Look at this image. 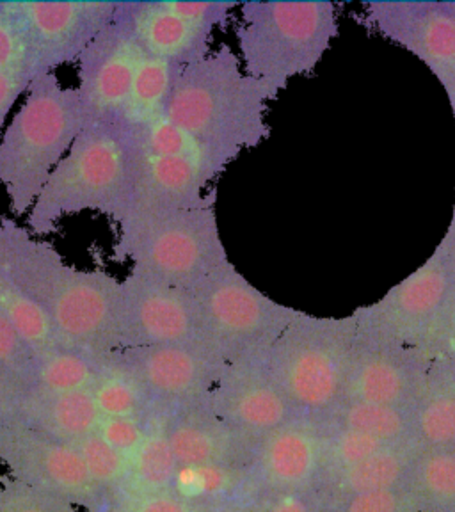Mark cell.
<instances>
[{
	"label": "cell",
	"mask_w": 455,
	"mask_h": 512,
	"mask_svg": "<svg viewBox=\"0 0 455 512\" xmlns=\"http://www.w3.org/2000/svg\"><path fill=\"white\" fill-rule=\"evenodd\" d=\"M429 512H455V448H422L409 479Z\"/></svg>",
	"instance_id": "cell-33"
},
{
	"label": "cell",
	"mask_w": 455,
	"mask_h": 512,
	"mask_svg": "<svg viewBox=\"0 0 455 512\" xmlns=\"http://www.w3.org/2000/svg\"><path fill=\"white\" fill-rule=\"evenodd\" d=\"M324 507L326 512H429L409 482L399 488L354 496L338 504H324Z\"/></svg>",
	"instance_id": "cell-38"
},
{
	"label": "cell",
	"mask_w": 455,
	"mask_h": 512,
	"mask_svg": "<svg viewBox=\"0 0 455 512\" xmlns=\"http://www.w3.org/2000/svg\"><path fill=\"white\" fill-rule=\"evenodd\" d=\"M251 512H326V507L315 491H304L272 496L251 505Z\"/></svg>",
	"instance_id": "cell-43"
},
{
	"label": "cell",
	"mask_w": 455,
	"mask_h": 512,
	"mask_svg": "<svg viewBox=\"0 0 455 512\" xmlns=\"http://www.w3.org/2000/svg\"><path fill=\"white\" fill-rule=\"evenodd\" d=\"M176 70L178 68L175 64L144 54L127 102L114 125L123 132H136L162 118L166 112Z\"/></svg>",
	"instance_id": "cell-28"
},
{
	"label": "cell",
	"mask_w": 455,
	"mask_h": 512,
	"mask_svg": "<svg viewBox=\"0 0 455 512\" xmlns=\"http://www.w3.org/2000/svg\"><path fill=\"white\" fill-rule=\"evenodd\" d=\"M443 251H447L448 255L452 256L455 260V207L450 217V223H448L447 232L443 235V239L438 244Z\"/></svg>",
	"instance_id": "cell-44"
},
{
	"label": "cell",
	"mask_w": 455,
	"mask_h": 512,
	"mask_svg": "<svg viewBox=\"0 0 455 512\" xmlns=\"http://www.w3.org/2000/svg\"><path fill=\"white\" fill-rule=\"evenodd\" d=\"M134 153L114 123L89 121L57 164L27 214V230L40 237L84 212L120 221L132 205Z\"/></svg>",
	"instance_id": "cell-5"
},
{
	"label": "cell",
	"mask_w": 455,
	"mask_h": 512,
	"mask_svg": "<svg viewBox=\"0 0 455 512\" xmlns=\"http://www.w3.org/2000/svg\"><path fill=\"white\" fill-rule=\"evenodd\" d=\"M0 315L22 336L34 356L64 349L45 312L0 269Z\"/></svg>",
	"instance_id": "cell-29"
},
{
	"label": "cell",
	"mask_w": 455,
	"mask_h": 512,
	"mask_svg": "<svg viewBox=\"0 0 455 512\" xmlns=\"http://www.w3.org/2000/svg\"><path fill=\"white\" fill-rule=\"evenodd\" d=\"M32 75L29 68H16L9 72H0V137L8 125V118L18 104V100L31 86Z\"/></svg>",
	"instance_id": "cell-42"
},
{
	"label": "cell",
	"mask_w": 455,
	"mask_h": 512,
	"mask_svg": "<svg viewBox=\"0 0 455 512\" xmlns=\"http://www.w3.org/2000/svg\"><path fill=\"white\" fill-rule=\"evenodd\" d=\"M34 352L0 315V411L29 392Z\"/></svg>",
	"instance_id": "cell-35"
},
{
	"label": "cell",
	"mask_w": 455,
	"mask_h": 512,
	"mask_svg": "<svg viewBox=\"0 0 455 512\" xmlns=\"http://www.w3.org/2000/svg\"><path fill=\"white\" fill-rule=\"evenodd\" d=\"M27 68V45L22 27L8 0H0V72Z\"/></svg>",
	"instance_id": "cell-40"
},
{
	"label": "cell",
	"mask_w": 455,
	"mask_h": 512,
	"mask_svg": "<svg viewBox=\"0 0 455 512\" xmlns=\"http://www.w3.org/2000/svg\"><path fill=\"white\" fill-rule=\"evenodd\" d=\"M192 342L205 340L191 292L128 272L121 280L120 349Z\"/></svg>",
	"instance_id": "cell-14"
},
{
	"label": "cell",
	"mask_w": 455,
	"mask_h": 512,
	"mask_svg": "<svg viewBox=\"0 0 455 512\" xmlns=\"http://www.w3.org/2000/svg\"><path fill=\"white\" fill-rule=\"evenodd\" d=\"M130 141V139H128ZM132 208L182 207L200 201L219 175L191 160L157 157L134 144Z\"/></svg>",
	"instance_id": "cell-21"
},
{
	"label": "cell",
	"mask_w": 455,
	"mask_h": 512,
	"mask_svg": "<svg viewBox=\"0 0 455 512\" xmlns=\"http://www.w3.org/2000/svg\"><path fill=\"white\" fill-rule=\"evenodd\" d=\"M189 292L205 344L226 365L262 358L299 313L256 288L232 260L207 274Z\"/></svg>",
	"instance_id": "cell-8"
},
{
	"label": "cell",
	"mask_w": 455,
	"mask_h": 512,
	"mask_svg": "<svg viewBox=\"0 0 455 512\" xmlns=\"http://www.w3.org/2000/svg\"><path fill=\"white\" fill-rule=\"evenodd\" d=\"M278 96L244 72L232 47L221 45L176 70L164 118L230 166L269 137V107Z\"/></svg>",
	"instance_id": "cell-2"
},
{
	"label": "cell",
	"mask_w": 455,
	"mask_h": 512,
	"mask_svg": "<svg viewBox=\"0 0 455 512\" xmlns=\"http://www.w3.org/2000/svg\"><path fill=\"white\" fill-rule=\"evenodd\" d=\"M438 356L455 358V313L454 317H452V322H450V328H448L447 336H445L440 352H438ZM438 356H436V358H438ZM432 360H434V358H432Z\"/></svg>",
	"instance_id": "cell-45"
},
{
	"label": "cell",
	"mask_w": 455,
	"mask_h": 512,
	"mask_svg": "<svg viewBox=\"0 0 455 512\" xmlns=\"http://www.w3.org/2000/svg\"><path fill=\"white\" fill-rule=\"evenodd\" d=\"M429 365L422 352L356 326L342 400L413 408Z\"/></svg>",
	"instance_id": "cell-15"
},
{
	"label": "cell",
	"mask_w": 455,
	"mask_h": 512,
	"mask_svg": "<svg viewBox=\"0 0 455 512\" xmlns=\"http://www.w3.org/2000/svg\"><path fill=\"white\" fill-rule=\"evenodd\" d=\"M98 512H200L192 505L185 504L178 496L168 493L159 495L137 496V498H121L112 504L105 505Z\"/></svg>",
	"instance_id": "cell-41"
},
{
	"label": "cell",
	"mask_w": 455,
	"mask_h": 512,
	"mask_svg": "<svg viewBox=\"0 0 455 512\" xmlns=\"http://www.w3.org/2000/svg\"><path fill=\"white\" fill-rule=\"evenodd\" d=\"M448 4H450V9H452V15H454L455 18V2H448Z\"/></svg>",
	"instance_id": "cell-47"
},
{
	"label": "cell",
	"mask_w": 455,
	"mask_h": 512,
	"mask_svg": "<svg viewBox=\"0 0 455 512\" xmlns=\"http://www.w3.org/2000/svg\"><path fill=\"white\" fill-rule=\"evenodd\" d=\"M0 269L45 312L64 349L105 358L120 349L121 280L66 264L27 226L0 217Z\"/></svg>",
	"instance_id": "cell-1"
},
{
	"label": "cell",
	"mask_w": 455,
	"mask_h": 512,
	"mask_svg": "<svg viewBox=\"0 0 455 512\" xmlns=\"http://www.w3.org/2000/svg\"><path fill=\"white\" fill-rule=\"evenodd\" d=\"M320 429L324 434V443H322V477H320L319 486L326 480L347 472L352 466L360 464L361 461L374 456L377 450L386 447L383 443L358 432L336 429V427H322V425Z\"/></svg>",
	"instance_id": "cell-36"
},
{
	"label": "cell",
	"mask_w": 455,
	"mask_h": 512,
	"mask_svg": "<svg viewBox=\"0 0 455 512\" xmlns=\"http://www.w3.org/2000/svg\"><path fill=\"white\" fill-rule=\"evenodd\" d=\"M0 464L9 477L63 496L77 509H104V500L93 488L75 445L0 418Z\"/></svg>",
	"instance_id": "cell-12"
},
{
	"label": "cell",
	"mask_w": 455,
	"mask_h": 512,
	"mask_svg": "<svg viewBox=\"0 0 455 512\" xmlns=\"http://www.w3.org/2000/svg\"><path fill=\"white\" fill-rule=\"evenodd\" d=\"M176 470L178 461L166 436L164 418L160 413H152L150 431L130 461L127 486L118 500L168 493L173 486Z\"/></svg>",
	"instance_id": "cell-27"
},
{
	"label": "cell",
	"mask_w": 455,
	"mask_h": 512,
	"mask_svg": "<svg viewBox=\"0 0 455 512\" xmlns=\"http://www.w3.org/2000/svg\"><path fill=\"white\" fill-rule=\"evenodd\" d=\"M0 418L15 420L70 445L93 434L100 424V413L89 390L25 393L2 409Z\"/></svg>",
	"instance_id": "cell-22"
},
{
	"label": "cell",
	"mask_w": 455,
	"mask_h": 512,
	"mask_svg": "<svg viewBox=\"0 0 455 512\" xmlns=\"http://www.w3.org/2000/svg\"><path fill=\"white\" fill-rule=\"evenodd\" d=\"M89 392L100 418H148L152 415L141 386L112 354L100 361L98 376Z\"/></svg>",
	"instance_id": "cell-31"
},
{
	"label": "cell",
	"mask_w": 455,
	"mask_h": 512,
	"mask_svg": "<svg viewBox=\"0 0 455 512\" xmlns=\"http://www.w3.org/2000/svg\"><path fill=\"white\" fill-rule=\"evenodd\" d=\"M75 447L93 488L104 500V507L116 502L127 486L130 461L112 450L96 432L80 440Z\"/></svg>",
	"instance_id": "cell-34"
},
{
	"label": "cell",
	"mask_w": 455,
	"mask_h": 512,
	"mask_svg": "<svg viewBox=\"0 0 455 512\" xmlns=\"http://www.w3.org/2000/svg\"><path fill=\"white\" fill-rule=\"evenodd\" d=\"M114 258L130 271L191 290L230 262L216 214V194L182 207L132 208L120 221Z\"/></svg>",
	"instance_id": "cell-3"
},
{
	"label": "cell",
	"mask_w": 455,
	"mask_h": 512,
	"mask_svg": "<svg viewBox=\"0 0 455 512\" xmlns=\"http://www.w3.org/2000/svg\"><path fill=\"white\" fill-rule=\"evenodd\" d=\"M207 512H251V505H249V504L223 505V507H217V509H212V511H207Z\"/></svg>",
	"instance_id": "cell-46"
},
{
	"label": "cell",
	"mask_w": 455,
	"mask_h": 512,
	"mask_svg": "<svg viewBox=\"0 0 455 512\" xmlns=\"http://www.w3.org/2000/svg\"><path fill=\"white\" fill-rule=\"evenodd\" d=\"M365 22L418 57L438 79L455 111V18L448 2L386 0L363 6Z\"/></svg>",
	"instance_id": "cell-13"
},
{
	"label": "cell",
	"mask_w": 455,
	"mask_h": 512,
	"mask_svg": "<svg viewBox=\"0 0 455 512\" xmlns=\"http://www.w3.org/2000/svg\"><path fill=\"white\" fill-rule=\"evenodd\" d=\"M150 431L148 418H100L96 434L118 454L132 461Z\"/></svg>",
	"instance_id": "cell-39"
},
{
	"label": "cell",
	"mask_w": 455,
	"mask_h": 512,
	"mask_svg": "<svg viewBox=\"0 0 455 512\" xmlns=\"http://www.w3.org/2000/svg\"><path fill=\"white\" fill-rule=\"evenodd\" d=\"M422 447L416 441L386 445L347 472L315 489L324 504H338L354 496L386 491L408 484Z\"/></svg>",
	"instance_id": "cell-23"
},
{
	"label": "cell",
	"mask_w": 455,
	"mask_h": 512,
	"mask_svg": "<svg viewBox=\"0 0 455 512\" xmlns=\"http://www.w3.org/2000/svg\"><path fill=\"white\" fill-rule=\"evenodd\" d=\"M160 415L178 464L251 463L256 443L223 424L208 399Z\"/></svg>",
	"instance_id": "cell-20"
},
{
	"label": "cell",
	"mask_w": 455,
	"mask_h": 512,
	"mask_svg": "<svg viewBox=\"0 0 455 512\" xmlns=\"http://www.w3.org/2000/svg\"><path fill=\"white\" fill-rule=\"evenodd\" d=\"M319 425L358 432L383 445L415 441L413 408H395L360 400H342L322 422H319Z\"/></svg>",
	"instance_id": "cell-26"
},
{
	"label": "cell",
	"mask_w": 455,
	"mask_h": 512,
	"mask_svg": "<svg viewBox=\"0 0 455 512\" xmlns=\"http://www.w3.org/2000/svg\"><path fill=\"white\" fill-rule=\"evenodd\" d=\"M8 4L24 31L27 68L34 77L79 61L89 43L116 18L120 6L114 0H8Z\"/></svg>",
	"instance_id": "cell-10"
},
{
	"label": "cell",
	"mask_w": 455,
	"mask_h": 512,
	"mask_svg": "<svg viewBox=\"0 0 455 512\" xmlns=\"http://www.w3.org/2000/svg\"><path fill=\"white\" fill-rule=\"evenodd\" d=\"M118 16L146 56L176 68L200 59L212 48L216 31L178 15L171 0L120 2Z\"/></svg>",
	"instance_id": "cell-19"
},
{
	"label": "cell",
	"mask_w": 455,
	"mask_h": 512,
	"mask_svg": "<svg viewBox=\"0 0 455 512\" xmlns=\"http://www.w3.org/2000/svg\"><path fill=\"white\" fill-rule=\"evenodd\" d=\"M102 358L72 349H57L36 356L29 392L68 393L91 390ZM25 395V393H24Z\"/></svg>",
	"instance_id": "cell-32"
},
{
	"label": "cell",
	"mask_w": 455,
	"mask_h": 512,
	"mask_svg": "<svg viewBox=\"0 0 455 512\" xmlns=\"http://www.w3.org/2000/svg\"><path fill=\"white\" fill-rule=\"evenodd\" d=\"M356 324L299 312L264 354L267 372L299 418L322 422L344 399Z\"/></svg>",
	"instance_id": "cell-7"
},
{
	"label": "cell",
	"mask_w": 455,
	"mask_h": 512,
	"mask_svg": "<svg viewBox=\"0 0 455 512\" xmlns=\"http://www.w3.org/2000/svg\"><path fill=\"white\" fill-rule=\"evenodd\" d=\"M455 313V260L436 246L424 264L376 303L352 312L356 326L436 358Z\"/></svg>",
	"instance_id": "cell-9"
},
{
	"label": "cell",
	"mask_w": 455,
	"mask_h": 512,
	"mask_svg": "<svg viewBox=\"0 0 455 512\" xmlns=\"http://www.w3.org/2000/svg\"><path fill=\"white\" fill-rule=\"evenodd\" d=\"M171 493L200 512L249 504V464H178Z\"/></svg>",
	"instance_id": "cell-25"
},
{
	"label": "cell",
	"mask_w": 455,
	"mask_h": 512,
	"mask_svg": "<svg viewBox=\"0 0 455 512\" xmlns=\"http://www.w3.org/2000/svg\"><path fill=\"white\" fill-rule=\"evenodd\" d=\"M130 143L141 152L157 155V157H173V159L191 160L203 168L212 169L221 176L228 169V164L216 153L208 150L196 137H192L184 128L178 127L168 118H159L150 125L136 130L125 132Z\"/></svg>",
	"instance_id": "cell-30"
},
{
	"label": "cell",
	"mask_w": 455,
	"mask_h": 512,
	"mask_svg": "<svg viewBox=\"0 0 455 512\" xmlns=\"http://www.w3.org/2000/svg\"><path fill=\"white\" fill-rule=\"evenodd\" d=\"M413 418L420 447L455 448V358L431 360Z\"/></svg>",
	"instance_id": "cell-24"
},
{
	"label": "cell",
	"mask_w": 455,
	"mask_h": 512,
	"mask_svg": "<svg viewBox=\"0 0 455 512\" xmlns=\"http://www.w3.org/2000/svg\"><path fill=\"white\" fill-rule=\"evenodd\" d=\"M324 434L312 420H294L265 436L249 463L251 505L272 496L315 491L322 477Z\"/></svg>",
	"instance_id": "cell-17"
},
{
	"label": "cell",
	"mask_w": 455,
	"mask_h": 512,
	"mask_svg": "<svg viewBox=\"0 0 455 512\" xmlns=\"http://www.w3.org/2000/svg\"><path fill=\"white\" fill-rule=\"evenodd\" d=\"M214 415L251 443L299 420L265 368L264 356L228 363L208 397Z\"/></svg>",
	"instance_id": "cell-16"
},
{
	"label": "cell",
	"mask_w": 455,
	"mask_h": 512,
	"mask_svg": "<svg viewBox=\"0 0 455 512\" xmlns=\"http://www.w3.org/2000/svg\"><path fill=\"white\" fill-rule=\"evenodd\" d=\"M24 96L0 137V187L16 217L29 214L52 171L88 125L77 89L64 86L56 72L34 77Z\"/></svg>",
	"instance_id": "cell-4"
},
{
	"label": "cell",
	"mask_w": 455,
	"mask_h": 512,
	"mask_svg": "<svg viewBox=\"0 0 455 512\" xmlns=\"http://www.w3.org/2000/svg\"><path fill=\"white\" fill-rule=\"evenodd\" d=\"M112 356L141 386L152 413L207 400L226 367L205 342L120 349Z\"/></svg>",
	"instance_id": "cell-11"
},
{
	"label": "cell",
	"mask_w": 455,
	"mask_h": 512,
	"mask_svg": "<svg viewBox=\"0 0 455 512\" xmlns=\"http://www.w3.org/2000/svg\"><path fill=\"white\" fill-rule=\"evenodd\" d=\"M0 512H77L63 496L13 477L0 479Z\"/></svg>",
	"instance_id": "cell-37"
},
{
	"label": "cell",
	"mask_w": 455,
	"mask_h": 512,
	"mask_svg": "<svg viewBox=\"0 0 455 512\" xmlns=\"http://www.w3.org/2000/svg\"><path fill=\"white\" fill-rule=\"evenodd\" d=\"M237 9L240 64L278 95L317 70L340 32L338 6L329 0H251Z\"/></svg>",
	"instance_id": "cell-6"
},
{
	"label": "cell",
	"mask_w": 455,
	"mask_h": 512,
	"mask_svg": "<svg viewBox=\"0 0 455 512\" xmlns=\"http://www.w3.org/2000/svg\"><path fill=\"white\" fill-rule=\"evenodd\" d=\"M143 57V48L116 11V18L89 43L77 61L79 84L75 89L88 123H116Z\"/></svg>",
	"instance_id": "cell-18"
}]
</instances>
